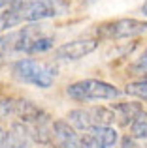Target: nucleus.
Returning <instances> with one entry per match:
<instances>
[{
  "instance_id": "f257e3e1",
  "label": "nucleus",
  "mask_w": 147,
  "mask_h": 148,
  "mask_svg": "<svg viewBox=\"0 0 147 148\" xmlns=\"http://www.w3.org/2000/svg\"><path fill=\"white\" fill-rule=\"evenodd\" d=\"M11 75L15 81L23 84H32L38 88L53 86V81L57 77V68L51 64H44L34 58H21L11 64Z\"/></svg>"
},
{
  "instance_id": "f03ea898",
  "label": "nucleus",
  "mask_w": 147,
  "mask_h": 148,
  "mask_svg": "<svg viewBox=\"0 0 147 148\" xmlns=\"http://www.w3.org/2000/svg\"><path fill=\"white\" fill-rule=\"evenodd\" d=\"M96 40L98 41H111V40H128V38H138L141 34H147V21L125 17L115 19V21H106L94 28Z\"/></svg>"
},
{
  "instance_id": "7ed1b4c3",
  "label": "nucleus",
  "mask_w": 147,
  "mask_h": 148,
  "mask_svg": "<svg viewBox=\"0 0 147 148\" xmlns=\"http://www.w3.org/2000/svg\"><path fill=\"white\" fill-rule=\"evenodd\" d=\"M66 94L76 101H96V99H115L121 96V90L106 81L83 79L72 83L66 88Z\"/></svg>"
},
{
  "instance_id": "20e7f679",
  "label": "nucleus",
  "mask_w": 147,
  "mask_h": 148,
  "mask_svg": "<svg viewBox=\"0 0 147 148\" xmlns=\"http://www.w3.org/2000/svg\"><path fill=\"white\" fill-rule=\"evenodd\" d=\"M98 47V40L96 38H85V40H74L68 43H62L60 47L55 49L53 56L55 60H62V62H74L85 58L87 54H91L92 51H96Z\"/></svg>"
},
{
  "instance_id": "39448f33",
  "label": "nucleus",
  "mask_w": 147,
  "mask_h": 148,
  "mask_svg": "<svg viewBox=\"0 0 147 148\" xmlns=\"http://www.w3.org/2000/svg\"><path fill=\"white\" fill-rule=\"evenodd\" d=\"M64 10H66V2L64 0H40L23 15V21L38 23V21H44V19L57 17V15L64 13Z\"/></svg>"
},
{
  "instance_id": "423d86ee",
  "label": "nucleus",
  "mask_w": 147,
  "mask_h": 148,
  "mask_svg": "<svg viewBox=\"0 0 147 148\" xmlns=\"http://www.w3.org/2000/svg\"><path fill=\"white\" fill-rule=\"evenodd\" d=\"M53 143L57 148H79V135L74 131V126L68 120H55L53 122Z\"/></svg>"
},
{
  "instance_id": "0eeeda50",
  "label": "nucleus",
  "mask_w": 147,
  "mask_h": 148,
  "mask_svg": "<svg viewBox=\"0 0 147 148\" xmlns=\"http://www.w3.org/2000/svg\"><path fill=\"white\" fill-rule=\"evenodd\" d=\"M111 109H113V112H115V120H117L119 126H130V124L138 118V114L144 111L141 103H138V101L113 103V105H111Z\"/></svg>"
},
{
  "instance_id": "6e6552de",
  "label": "nucleus",
  "mask_w": 147,
  "mask_h": 148,
  "mask_svg": "<svg viewBox=\"0 0 147 148\" xmlns=\"http://www.w3.org/2000/svg\"><path fill=\"white\" fill-rule=\"evenodd\" d=\"M30 141H32L30 127H26V124L23 122L11 124L8 137H6V148H28Z\"/></svg>"
},
{
  "instance_id": "1a4fd4ad",
  "label": "nucleus",
  "mask_w": 147,
  "mask_h": 148,
  "mask_svg": "<svg viewBox=\"0 0 147 148\" xmlns=\"http://www.w3.org/2000/svg\"><path fill=\"white\" fill-rule=\"evenodd\" d=\"M92 137L96 148H113L119 141V133L111 126H94L87 131Z\"/></svg>"
},
{
  "instance_id": "9d476101",
  "label": "nucleus",
  "mask_w": 147,
  "mask_h": 148,
  "mask_svg": "<svg viewBox=\"0 0 147 148\" xmlns=\"http://www.w3.org/2000/svg\"><path fill=\"white\" fill-rule=\"evenodd\" d=\"M30 137H32L34 143L38 145H51L53 141V124L49 114L45 112L40 120H36L34 124H30Z\"/></svg>"
},
{
  "instance_id": "9b49d317",
  "label": "nucleus",
  "mask_w": 147,
  "mask_h": 148,
  "mask_svg": "<svg viewBox=\"0 0 147 148\" xmlns=\"http://www.w3.org/2000/svg\"><path fill=\"white\" fill-rule=\"evenodd\" d=\"M45 112L38 107L36 103H32L30 99H15V116L19 118V122L23 124H34L36 120H40Z\"/></svg>"
},
{
  "instance_id": "f8f14e48",
  "label": "nucleus",
  "mask_w": 147,
  "mask_h": 148,
  "mask_svg": "<svg viewBox=\"0 0 147 148\" xmlns=\"http://www.w3.org/2000/svg\"><path fill=\"white\" fill-rule=\"evenodd\" d=\"M66 116H68V122L79 131H89L91 127H94L89 109H72Z\"/></svg>"
},
{
  "instance_id": "ddd939ff",
  "label": "nucleus",
  "mask_w": 147,
  "mask_h": 148,
  "mask_svg": "<svg viewBox=\"0 0 147 148\" xmlns=\"http://www.w3.org/2000/svg\"><path fill=\"white\" fill-rule=\"evenodd\" d=\"M17 38H19V30L0 36V62L8 60L13 53H17Z\"/></svg>"
},
{
  "instance_id": "4468645a",
  "label": "nucleus",
  "mask_w": 147,
  "mask_h": 148,
  "mask_svg": "<svg viewBox=\"0 0 147 148\" xmlns=\"http://www.w3.org/2000/svg\"><path fill=\"white\" fill-rule=\"evenodd\" d=\"M89 112L94 126H111L115 120V112L111 107H91Z\"/></svg>"
},
{
  "instance_id": "2eb2a0df",
  "label": "nucleus",
  "mask_w": 147,
  "mask_h": 148,
  "mask_svg": "<svg viewBox=\"0 0 147 148\" xmlns=\"http://www.w3.org/2000/svg\"><path fill=\"white\" fill-rule=\"evenodd\" d=\"M130 137L134 139H147V112L141 111L138 118L130 124Z\"/></svg>"
},
{
  "instance_id": "dca6fc26",
  "label": "nucleus",
  "mask_w": 147,
  "mask_h": 148,
  "mask_svg": "<svg viewBox=\"0 0 147 148\" xmlns=\"http://www.w3.org/2000/svg\"><path fill=\"white\" fill-rule=\"evenodd\" d=\"M125 92L128 96H134V98H140V99L147 101V77L141 81H136V83H128Z\"/></svg>"
},
{
  "instance_id": "f3484780",
  "label": "nucleus",
  "mask_w": 147,
  "mask_h": 148,
  "mask_svg": "<svg viewBox=\"0 0 147 148\" xmlns=\"http://www.w3.org/2000/svg\"><path fill=\"white\" fill-rule=\"evenodd\" d=\"M53 43H55V40H53V36H42L38 38L36 41L32 43V47L28 49V54H36V53H45V51H49L53 47Z\"/></svg>"
},
{
  "instance_id": "a211bd4d",
  "label": "nucleus",
  "mask_w": 147,
  "mask_h": 148,
  "mask_svg": "<svg viewBox=\"0 0 147 148\" xmlns=\"http://www.w3.org/2000/svg\"><path fill=\"white\" fill-rule=\"evenodd\" d=\"M15 114V99L13 98H2L0 99V120H6Z\"/></svg>"
},
{
  "instance_id": "6ab92c4d",
  "label": "nucleus",
  "mask_w": 147,
  "mask_h": 148,
  "mask_svg": "<svg viewBox=\"0 0 147 148\" xmlns=\"http://www.w3.org/2000/svg\"><path fill=\"white\" fill-rule=\"evenodd\" d=\"M130 73H147V49L140 58L130 66Z\"/></svg>"
},
{
  "instance_id": "aec40b11",
  "label": "nucleus",
  "mask_w": 147,
  "mask_h": 148,
  "mask_svg": "<svg viewBox=\"0 0 147 148\" xmlns=\"http://www.w3.org/2000/svg\"><path fill=\"white\" fill-rule=\"evenodd\" d=\"M79 148H96L94 141H92V137L89 133H85L83 137H79Z\"/></svg>"
},
{
  "instance_id": "412c9836",
  "label": "nucleus",
  "mask_w": 147,
  "mask_h": 148,
  "mask_svg": "<svg viewBox=\"0 0 147 148\" xmlns=\"http://www.w3.org/2000/svg\"><path fill=\"white\" fill-rule=\"evenodd\" d=\"M121 148H138L136 145V139L130 137V135H126V137L121 139Z\"/></svg>"
},
{
  "instance_id": "4be33fe9",
  "label": "nucleus",
  "mask_w": 147,
  "mask_h": 148,
  "mask_svg": "<svg viewBox=\"0 0 147 148\" xmlns=\"http://www.w3.org/2000/svg\"><path fill=\"white\" fill-rule=\"evenodd\" d=\"M6 137H8V131H4L0 127V148H6Z\"/></svg>"
},
{
  "instance_id": "5701e85b",
  "label": "nucleus",
  "mask_w": 147,
  "mask_h": 148,
  "mask_svg": "<svg viewBox=\"0 0 147 148\" xmlns=\"http://www.w3.org/2000/svg\"><path fill=\"white\" fill-rule=\"evenodd\" d=\"M11 2H13V0H0V10H6V8H10Z\"/></svg>"
},
{
  "instance_id": "b1692460",
  "label": "nucleus",
  "mask_w": 147,
  "mask_h": 148,
  "mask_svg": "<svg viewBox=\"0 0 147 148\" xmlns=\"http://www.w3.org/2000/svg\"><path fill=\"white\" fill-rule=\"evenodd\" d=\"M141 13H144L145 17H147V0L144 2V6H141Z\"/></svg>"
},
{
  "instance_id": "393cba45",
  "label": "nucleus",
  "mask_w": 147,
  "mask_h": 148,
  "mask_svg": "<svg viewBox=\"0 0 147 148\" xmlns=\"http://www.w3.org/2000/svg\"><path fill=\"white\" fill-rule=\"evenodd\" d=\"M0 96H2V84H0ZM0 99H2V98H0Z\"/></svg>"
},
{
  "instance_id": "a878e982",
  "label": "nucleus",
  "mask_w": 147,
  "mask_h": 148,
  "mask_svg": "<svg viewBox=\"0 0 147 148\" xmlns=\"http://www.w3.org/2000/svg\"><path fill=\"white\" fill-rule=\"evenodd\" d=\"M49 148H57V146H49Z\"/></svg>"
}]
</instances>
